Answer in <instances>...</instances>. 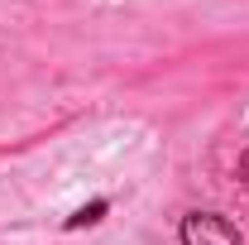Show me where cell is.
<instances>
[{"instance_id":"cell-1","label":"cell","mask_w":249,"mask_h":245,"mask_svg":"<svg viewBox=\"0 0 249 245\" xmlns=\"http://www.w3.org/2000/svg\"><path fill=\"white\" fill-rule=\"evenodd\" d=\"M182 245H240V231L216 212H192L182 216Z\"/></svg>"},{"instance_id":"cell-3","label":"cell","mask_w":249,"mask_h":245,"mask_svg":"<svg viewBox=\"0 0 249 245\" xmlns=\"http://www.w3.org/2000/svg\"><path fill=\"white\" fill-rule=\"evenodd\" d=\"M240 183L249 187V154H245V159H240Z\"/></svg>"},{"instance_id":"cell-2","label":"cell","mask_w":249,"mask_h":245,"mask_svg":"<svg viewBox=\"0 0 249 245\" xmlns=\"http://www.w3.org/2000/svg\"><path fill=\"white\" fill-rule=\"evenodd\" d=\"M106 216V202H91V207H82V212L67 221V231H77V226H91V221H101Z\"/></svg>"}]
</instances>
